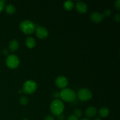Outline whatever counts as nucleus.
Instances as JSON below:
<instances>
[{
    "instance_id": "obj_8",
    "label": "nucleus",
    "mask_w": 120,
    "mask_h": 120,
    "mask_svg": "<svg viewBox=\"0 0 120 120\" xmlns=\"http://www.w3.org/2000/svg\"><path fill=\"white\" fill-rule=\"evenodd\" d=\"M55 84H56V86L58 87L59 88L64 89L68 86V79H67L66 77L63 76H59L58 77L56 78V80H55Z\"/></svg>"
},
{
    "instance_id": "obj_27",
    "label": "nucleus",
    "mask_w": 120,
    "mask_h": 120,
    "mask_svg": "<svg viewBox=\"0 0 120 120\" xmlns=\"http://www.w3.org/2000/svg\"><path fill=\"white\" fill-rule=\"evenodd\" d=\"M2 53H3L4 55H7L8 54V50H7V49H3V50H2Z\"/></svg>"
},
{
    "instance_id": "obj_14",
    "label": "nucleus",
    "mask_w": 120,
    "mask_h": 120,
    "mask_svg": "<svg viewBox=\"0 0 120 120\" xmlns=\"http://www.w3.org/2000/svg\"><path fill=\"white\" fill-rule=\"evenodd\" d=\"M5 11L9 15L14 14L16 11V8L12 4H8L5 7Z\"/></svg>"
},
{
    "instance_id": "obj_20",
    "label": "nucleus",
    "mask_w": 120,
    "mask_h": 120,
    "mask_svg": "<svg viewBox=\"0 0 120 120\" xmlns=\"http://www.w3.org/2000/svg\"><path fill=\"white\" fill-rule=\"evenodd\" d=\"M114 7L117 10L119 11L120 9V0H117V1L114 2Z\"/></svg>"
},
{
    "instance_id": "obj_22",
    "label": "nucleus",
    "mask_w": 120,
    "mask_h": 120,
    "mask_svg": "<svg viewBox=\"0 0 120 120\" xmlns=\"http://www.w3.org/2000/svg\"><path fill=\"white\" fill-rule=\"evenodd\" d=\"M114 21L116 22H119L120 21V14H117L114 15Z\"/></svg>"
},
{
    "instance_id": "obj_23",
    "label": "nucleus",
    "mask_w": 120,
    "mask_h": 120,
    "mask_svg": "<svg viewBox=\"0 0 120 120\" xmlns=\"http://www.w3.org/2000/svg\"><path fill=\"white\" fill-rule=\"evenodd\" d=\"M68 120H79V118H77L76 116L73 115H70V116H69L68 118Z\"/></svg>"
},
{
    "instance_id": "obj_13",
    "label": "nucleus",
    "mask_w": 120,
    "mask_h": 120,
    "mask_svg": "<svg viewBox=\"0 0 120 120\" xmlns=\"http://www.w3.org/2000/svg\"><path fill=\"white\" fill-rule=\"evenodd\" d=\"M25 43L28 48L32 49L36 45V41L33 37H28L26 39Z\"/></svg>"
},
{
    "instance_id": "obj_7",
    "label": "nucleus",
    "mask_w": 120,
    "mask_h": 120,
    "mask_svg": "<svg viewBox=\"0 0 120 120\" xmlns=\"http://www.w3.org/2000/svg\"><path fill=\"white\" fill-rule=\"evenodd\" d=\"M35 32H36V36L41 39H46L49 35L48 29L43 26L37 27L35 29Z\"/></svg>"
},
{
    "instance_id": "obj_2",
    "label": "nucleus",
    "mask_w": 120,
    "mask_h": 120,
    "mask_svg": "<svg viewBox=\"0 0 120 120\" xmlns=\"http://www.w3.org/2000/svg\"><path fill=\"white\" fill-rule=\"evenodd\" d=\"M19 27L21 30L26 35L32 34L36 29V25L35 23L29 20H25L20 23Z\"/></svg>"
},
{
    "instance_id": "obj_5",
    "label": "nucleus",
    "mask_w": 120,
    "mask_h": 120,
    "mask_svg": "<svg viewBox=\"0 0 120 120\" xmlns=\"http://www.w3.org/2000/svg\"><path fill=\"white\" fill-rule=\"evenodd\" d=\"M77 96L80 100L82 101H86L92 98V93L89 89L87 88H83L80 89L77 93Z\"/></svg>"
},
{
    "instance_id": "obj_28",
    "label": "nucleus",
    "mask_w": 120,
    "mask_h": 120,
    "mask_svg": "<svg viewBox=\"0 0 120 120\" xmlns=\"http://www.w3.org/2000/svg\"><path fill=\"white\" fill-rule=\"evenodd\" d=\"M94 120H101L100 118H99V117H96V118H95Z\"/></svg>"
},
{
    "instance_id": "obj_19",
    "label": "nucleus",
    "mask_w": 120,
    "mask_h": 120,
    "mask_svg": "<svg viewBox=\"0 0 120 120\" xmlns=\"http://www.w3.org/2000/svg\"><path fill=\"white\" fill-rule=\"evenodd\" d=\"M111 13H112V11H111V10H110V9H106V10H105L104 11V12L103 13V15L104 17H105V16H109L111 15Z\"/></svg>"
},
{
    "instance_id": "obj_26",
    "label": "nucleus",
    "mask_w": 120,
    "mask_h": 120,
    "mask_svg": "<svg viewBox=\"0 0 120 120\" xmlns=\"http://www.w3.org/2000/svg\"><path fill=\"white\" fill-rule=\"evenodd\" d=\"M57 120H64V116L63 115L60 114L59 116H57Z\"/></svg>"
},
{
    "instance_id": "obj_24",
    "label": "nucleus",
    "mask_w": 120,
    "mask_h": 120,
    "mask_svg": "<svg viewBox=\"0 0 120 120\" xmlns=\"http://www.w3.org/2000/svg\"><path fill=\"white\" fill-rule=\"evenodd\" d=\"M53 97H55L56 99H58V98L60 97V93L57 92V91L53 93Z\"/></svg>"
},
{
    "instance_id": "obj_11",
    "label": "nucleus",
    "mask_w": 120,
    "mask_h": 120,
    "mask_svg": "<svg viewBox=\"0 0 120 120\" xmlns=\"http://www.w3.org/2000/svg\"><path fill=\"white\" fill-rule=\"evenodd\" d=\"M97 112V110L96 107L93 106H91L88 107L86 110L85 115L86 117L89 118H91L93 117H94L96 116Z\"/></svg>"
},
{
    "instance_id": "obj_3",
    "label": "nucleus",
    "mask_w": 120,
    "mask_h": 120,
    "mask_svg": "<svg viewBox=\"0 0 120 120\" xmlns=\"http://www.w3.org/2000/svg\"><path fill=\"white\" fill-rule=\"evenodd\" d=\"M60 97L66 102H73L76 100V94L73 90L70 89H63L60 92Z\"/></svg>"
},
{
    "instance_id": "obj_10",
    "label": "nucleus",
    "mask_w": 120,
    "mask_h": 120,
    "mask_svg": "<svg viewBox=\"0 0 120 120\" xmlns=\"http://www.w3.org/2000/svg\"><path fill=\"white\" fill-rule=\"evenodd\" d=\"M76 9L78 12L80 14H85L87 11V6L84 2L78 1L75 5Z\"/></svg>"
},
{
    "instance_id": "obj_29",
    "label": "nucleus",
    "mask_w": 120,
    "mask_h": 120,
    "mask_svg": "<svg viewBox=\"0 0 120 120\" xmlns=\"http://www.w3.org/2000/svg\"><path fill=\"white\" fill-rule=\"evenodd\" d=\"M81 120H90L87 119V118H83V119H82Z\"/></svg>"
},
{
    "instance_id": "obj_18",
    "label": "nucleus",
    "mask_w": 120,
    "mask_h": 120,
    "mask_svg": "<svg viewBox=\"0 0 120 120\" xmlns=\"http://www.w3.org/2000/svg\"><path fill=\"white\" fill-rule=\"evenodd\" d=\"M74 116H76L77 118H81L82 116V111L80 109H76L74 110Z\"/></svg>"
},
{
    "instance_id": "obj_15",
    "label": "nucleus",
    "mask_w": 120,
    "mask_h": 120,
    "mask_svg": "<svg viewBox=\"0 0 120 120\" xmlns=\"http://www.w3.org/2000/svg\"><path fill=\"white\" fill-rule=\"evenodd\" d=\"M110 114V110L107 107H102L99 110V114L103 118H105Z\"/></svg>"
},
{
    "instance_id": "obj_12",
    "label": "nucleus",
    "mask_w": 120,
    "mask_h": 120,
    "mask_svg": "<svg viewBox=\"0 0 120 120\" xmlns=\"http://www.w3.org/2000/svg\"><path fill=\"white\" fill-rule=\"evenodd\" d=\"M19 47L18 42L16 40H12L9 43V49L11 52H15Z\"/></svg>"
},
{
    "instance_id": "obj_4",
    "label": "nucleus",
    "mask_w": 120,
    "mask_h": 120,
    "mask_svg": "<svg viewBox=\"0 0 120 120\" xmlns=\"http://www.w3.org/2000/svg\"><path fill=\"white\" fill-rule=\"evenodd\" d=\"M37 89V84L33 80H28L23 85V91L27 94H31L35 93Z\"/></svg>"
},
{
    "instance_id": "obj_9",
    "label": "nucleus",
    "mask_w": 120,
    "mask_h": 120,
    "mask_svg": "<svg viewBox=\"0 0 120 120\" xmlns=\"http://www.w3.org/2000/svg\"><path fill=\"white\" fill-rule=\"evenodd\" d=\"M90 18L91 21L94 23H100L104 19V16H103V14L101 13L97 12H94L90 14Z\"/></svg>"
},
{
    "instance_id": "obj_17",
    "label": "nucleus",
    "mask_w": 120,
    "mask_h": 120,
    "mask_svg": "<svg viewBox=\"0 0 120 120\" xmlns=\"http://www.w3.org/2000/svg\"><path fill=\"white\" fill-rule=\"evenodd\" d=\"M19 103L21 105H25L28 103V99L25 96H22L19 99Z\"/></svg>"
},
{
    "instance_id": "obj_16",
    "label": "nucleus",
    "mask_w": 120,
    "mask_h": 120,
    "mask_svg": "<svg viewBox=\"0 0 120 120\" xmlns=\"http://www.w3.org/2000/svg\"><path fill=\"white\" fill-rule=\"evenodd\" d=\"M63 7L67 11H71L74 7V3L71 1H66L63 4Z\"/></svg>"
},
{
    "instance_id": "obj_1",
    "label": "nucleus",
    "mask_w": 120,
    "mask_h": 120,
    "mask_svg": "<svg viewBox=\"0 0 120 120\" xmlns=\"http://www.w3.org/2000/svg\"><path fill=\"white\" fill-rule=\"evenodd\" d=\"M52 113L56 116L62 114L64 110V105L63 102L59 99H55L50 105Z\"/></svg>"
},
{
    "instance_id": "obj_6",
    "label": "nucleus",
    "mask_w": 120,
    "mask_h": 120,
    "mask_svg": "<svg viewBox=\"0 0 120 120\" xmlns=\"http://www.w3.org/2000/svg\"><path fill=\"white\" fill-rule=\"evenodd\" d=\"M6 64L10 69H15L18 68L19 64V59L15 55H11L7 57Z\"/></svg>"
},
{
    "instance_id": "obj_30",
    "label": "nucleus",
    "mask_w": 120,
    "mask_h": 120,
    "mask_svg": "<svg viewBox=\"0 0 120 120\" xmlns=\"http://www.w3.org/2000/svg\"><path fill=\"white\" fill-rule=\"evenodd\" d=\"M22 120H29L27 119V118H24V119H23Z\"/></svg>"
},
{
    "instance_id": "obj_25",
    "label": "nucleus",
    "mask_w": 120,
    "mask_h": 120,
    "mask_svg": "<svg viewBox=\"0 0 120 120\" xmlns=\"http://www.w3.org/2000/svg\"><path fill=\"white\" fill-rule=\"evenodd\" d=\"M44 120H55V119L52 116H47L45 117Z\"/></svg>"
},
{
    "instance_id": "obj_21",
    "label": "nucleus",
    "mask_w": 120,
    "mask_h": 120,
    "mask_svg": "<svg viewBox=\"0 0 120 120\" xmlns=\"http://www.w3.org/2000/svg\"><path fill=\"white\" fill-rule=\"evenodd\" d=\"M5 7V1L0 0V12L4 9Z\"/></svg>"
}]
</instances>
